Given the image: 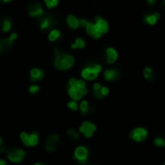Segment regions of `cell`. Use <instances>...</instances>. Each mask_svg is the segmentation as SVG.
<instances>
[{
  "label": "cell",
  "instance_id": "4dcf8cb0",
  "mask_svg": "<svg viewBox=\"0 0 165 165\" xmlns=\"http://www.w3.org/2000/svg\"><path fill=\"white\" fill-rule=\"evenodd\" d=\"M109 91H110V90H109V88L107 87H102V88H101V92H102V95H103L104 97L106 96V95L109 94Z\"/></svg>",
  "mask_w": 165,
  "mask_h": 165
},
{
  "label": "cell",
  "instance_id": "d4e9b609",
  "mask_svg": "<svg viewBox=\"0 0 165 165\" xmlns=\"http://www.w3.org/2000/svg\"><path fill=\"white\" fill-rule=\"evenodd\" d=\"M153 143H154V145L158 148H164L165 147V139L161 136H158V137L154 138Z\"/></svg>",
  "mask_w": 165,
  "mask_h": 165
},
{
  "label": "cell",
  "instance_id": "f546056e",
  "mask_svg": "<svg viewBox=\"0 0 165 165\" xmlns=\"http://www.w3.org/2000/svg\"><path fill=\"white\" fill-rule=\"evenodd\" d=\"M39 89H40V88L38 86H36V84H34V86H31L29 88V92L32 93V94H35L39 91Z\"/></svg>",
  "mask_w": 165,
  "mask_h": 165
},
{
  "label": "cell",
  "instance_id": "3957f363",
  "mask_svg": "<svg viewBox=\"0 0 165 165\" xmlns=\"http://www.w3.org/2000/svg\"><path fill=\"white\" fill-rule=\"evenodd\" d=\"M101 71V66L96 63H92V64H88L86 68L83 69L82 71V77L88 81H92V80L96 79L98 74Z\"/></svg>",
  "mask_w": 165,
  "mask_h": 165
},
{
  "label": "cell",
  "instance_id": "7402d4cb",
  "mask_svg": "<svg viewBox=\"0 0 165 165\" xmlns=\"http://www.w3.org/2000/svg\"><path fill=\"white\" fill-rule=\"evenodd\" d=\"M101 84L96 83V84H94V86H93V91H94V96L96 97L97 99H102L104 96L102 95V92H101Z\"/></svg>",
  "mask_w": 165,
  "mask_h": 165
},
{
  "label": "cell",
  "instance_id": "5bb4252c",
  "mask_svg": "<svg viewBox=\"0 0 165 165\" xmlns=\"http://www.w3.org/2000/svg\"><path fill=\"white\" fill-rule=\"evenodd\" d=\"M120 77V72L117 69H107L104 71V78L106 81L113 82L118 80Z\"/></svg>",
  "mask_w": 165,
  "mask_h": 165
},
{
  "label": "cell",
  "instance_id": "836d02e7",
  "mask_svg": "<svg viewBox=\"0 0 165 165\" xmlns=\"http://www.w3.org/2000/svg\"><path fill=\"white\" fill-rule=\"evenodd\" d=\"M0 165H7V163L5 160H3V159H0Z\"/></svg>",
  "mask_w": 165,
  "mask_h": 165
},
{
  "label": "cell",
  "instance_id": "cb8c5ba5",
  "mask_svg": "<svg viewBox=\"0 0 165 165\" xmlns=\"http://www.w3.org/2000/svg\"><path fill=\"white\" fill-rule=\"evenodd\" d=\"M84 45H86V43H84V41L82 38H77L75 40V43L71 46V48L72 49H83Z\"/></svg>",
  "mask_w": 165,
  "mask_h": 165
},
{
  "label": "cell",
  "instance_id": "4316f807",
  "mask_svg": "<svg viewBox=\"0 0 165 165\" xmlns=\"http://www.w3.org/2000/svg\"><path fill=\"white\" fill-rule=\"evenodd\" d=\"M67 107H68L69 109L73 110V111H76V110H78V107H79V106H78V103L76 102V101L72 100V101H70V102H68Z\"/></svg>",
  "mask_w": 165,
  "mask_h": 165
},
{
  "label": "cell",
  "instance_id": "484cf974",
  "mask_svg": "<svg viewBox=\"0 0 165 165\" xmlns=\"http://www.w3.org/2000/svg\"><path fill=\"white\" fill-rule=\"evenodd\" d=\"M11 22H10V20L8 19H5L3 20V23H2V30L4 31V32H8V31L11 29Z\"/></svg>",
  "mask_w": 165,
  "mask_h": 165
},
{
  "label": "cell",
  "instance_id": "e0dca14e",
  "mask_svg": "<svg viewBox=\"0 0 165 165\" xmlns=\"http://www.w3.org/2000/svg\"><path fill=\"white\" fill-rule=\"evenodd\" d=\"M30 78L32 82L40 81L44 78V72L39 68H32L30 71Z\"/></svg>",
  "mask_w": 165,
  "mask_h": 165
},
{
  "label": "cell",
  "instance_id": "8d00e7d4",
  "mask_svg": "<svg viewBox=\"0 0 165 165\" xmlns=\"http://www.w3.org/2000/svg\"><path fill=\"white\" fill-rule=\"evenodd\" d=\"M163 165H165V162H164V164H163Z\"/></svg>",
  "mask_w": 165,
  "mask_h": 165
},
{
  "label": "cell",
  "instance_id": "30bf717a",
  "mask_svg": "<svg viewBox=\"0 0 165 165\" xmlns=\"http://www.w3.org/2000/svg\"><path fill=\"white\" fill-rule=\"evenodd\" d=\"M58 141H59V137H58L57 135H51L48 137V139H47V142H46V150L48 152H54L56 150V148L57 146V144H58Z\"/></svg>",
  "mask_w": 165,
  "mask_h": 165
},
{
  "label": "cell",
  "instance_id": "ba28073f",
  "mask_svg": "<svg viewBox=\"0 0 165 165\" xmlns=\"http://www.w3.org/2000/svg\"><path fill=\"white\" fill-rule=\"evenodd\" d=\"M95 130H96V126L93 124H91L90 121H84L81 127H80V132L83 133L84 136L87 138L91 137Z\"/></svg>",
  "mask_w": 165,
  "mask_h": 165
},
{
  "label": "cell",
  "instance_id": "5b68a950",
  "mask_svg": "<svg viewBox=\"0 0 165 165\" xmlns=\"http://www.w3.org/2000/svg\"><path fill=\"white\" fill-rule=\"evenodd\" d=\"M20 139H22L23 143L27 147H34L38 144L39 141V136L37 132H33L31 134H27V133L23 132L20 133Z\"/></svg>",
  "mask_w": 165,
  "mask_h": 165
},
{
  "label": "cell",
  "instance_id": "2e32d148",
  "mask_svg": "<svg viewBox=\"0 0 165 165\" xmlns=\"http://www.w3.org/2000/svg\"><path fill=\"white\" fill-rule=\"evenodd\" d=\"M106 57H107V62L109 64H113L118 59V52L113 48H108L106 50Z\"/></svg>",
  "mask_w": 165,
  "mask_h": 165
},
{
  "label": "cell",
  "instance_id": "6da1fadb",
  "mask_svg": "<svg viewBox=\"0 0 165 165\" xmlns=\"http://www.w3.org/2000/svg\"><path fill=\"white\" fill-rule=\"evenodd\" d=\"M88 93L86 84L82 80L70 79L68 82V94L74 101L80 100L84 95Z\"/></svg>",
  "mask_w": 165,
  "mask_h": 165
},
{
  "label": "cell",
  "instance_id": "603a6c76",
  "mask_svg": "<svg viewBox=\"0 0 165 165\" xmlns=\"http://www.w3.org/2000/svg\"><path fill=\"white\" fill-rule=\"evenodd\" d=\"M60 37V32H59V30H57V29H52L50 34H49V40L50 41H56L57 40L58 38Z\"/></svg>",
  "mask_w": 165,
  "mask_h": 165
},
{
  "label": "cell",
  "instance_id": "83f0119b",
  "mask_svg": "<svg viewBox=\"0 0 165 165\" xmlns=\"http://www.w3.org/2000/svg\"><path fill=\"white\" fill-rule=\"evenodd\" d=\"M45 3L49 8H52V7H56L57 5L58 0H45Z\"/></svg>",
  "mask_w": 165,
  "mask_h": 165
},
{
  "label": "cell",
  "instance_id": "f1b7e54d",
  "mask_svg": "<svg viewBox=\"0 0 165 165\" xmlns=\"http://www.w3.org/2000/svg\"><path fill=\"white\" fill-rule=\"evenodd\" d=\"M67 134L70 136V137H72L73 139H75V140L79 138V134H78V133H77L75 130H74V129H68Z\"/></svg>",
  "mask_w": 165,
  "mask_h": 165
},
{
  "label": "cell",
  "instance_id": "4fadbf2b",
  "mask_svg": "<svg viewBox=\"0 0 165 165\" xmlns=\"http://www.w3.org/2000/svg\"><path fill=\"white\" fill-rule=\"evenodd\" d=\"M56 24V19L52 17V16H47V17H45L41 20L40 26L42 29H47V28L52 27V26H55Z\"/></svg>",
  "mask_w": 165,
  "mask_h": 165
},
{
  "label": "cell",
  "instance_id": "e575fe53",
  "mask_svg": "<svg viewBox=\"0 0 165 165\" xmlns=\"http://www.w3.org/2000/svg\"><path fill=\"white\" fill-rule=\"evenodd\" d=\"M3 2H9V1H11V0H2Z\"/></svg>",
  "mask_w": 165,
  "mask_h": 165
},
{
  "label": "cell",
  "instance_id": "277c9868",
  "mask_svg": "<svg viewBox=\"0 0 165 165\" xmlns=\"http://www.w3.org/2000/svg\"><path fill=\"white\" fill-rule=\"evenodd\" d=\"M148 137V130L145 127H136L129 133V138L135 142H143L147 139Z\"/></svg>",
  "mask_w": 165,
  "mask_h": 165
},
{
  "label": "cell",
  "instance_id": "44dd1931",
  "mask_svg": "<svg viewBox=\"0 0 165 165\" xmlns=\"http://www.w3.org/2000/svg\"><path fill=\"white\" fill-rule=\"evenodd\" d=\"M90 110V108H89V105H88V101H82V103H81V105H80V111H81V113H82V115H84V116H87L88 113H89V111Z\"/></svg>",
  "mask_w": 165,
  "mask_h": 165
},
{
  "label": "cell",
  "instance_id": "ffe728a7",
  "mask_svg": "<svg viewBox=\"0 0 165 165\" xmlns=\"http://www.w3.org/2000/svg\"><path fill=\"white\" fill-rule=\"evenodd\" d=\"M143 76H144V78L147 80V81H149V82L152 81L153 78H154L152 68H151V67H145V68H144Z\"/></svg>",
  "mask_w": 165,
  "mask_h": 165
},
{
  "label": "cell",
  "instance_id": "d590c367",
  "mask_svg": "<svg viewBox=\"0 0 165 165\" xmlns=\"http://www.w3.org/2000/svg\"><path fill=\"white\" fill-rule=\"evenodd\" d=\"M35 165H45V164H41V163H36Z\"/></svg>",
  "mask_w": 165,
  "mask_h": 165
},
{
  "label": "cell",
  "instance_id": "1f68e13d",
  "mask_svg": "<svg viewBox=\"0 0 165 165\" xmlns=\"http://www.w3.org/2000/svg\"><path fill=\"white\" fill-rule=\"evenodd\" d=\"M2 144H3V140H2V138L0 137V152H3L6 151V149L2 146Z\"/></svg>",
  "mask_w": 165,
  "mask_h": 165
},
{
  "label": "cell",
  "instance_id": "8fae6325",
  "mask_svg": "<svg viewBox=\"0 0 165 165\" xmlns=\"http://www.w3.org/2000/svg\"><path fill=\"white\" fill-rule=\"evenodd\" d=\"M17 37H18L17 33H13L9 38L3 39L0 41V54H2V52H4L6 50H8L9 48L11 47V45L13 44L14 40L17 39Z\"/></svg>",
  "mask_w": 165,
  "mask_h": 165
},
{
  "label": "cell",
  "instance_id": "d6a6232c",
  "mask_svg": "<svg viewBox=\"0 0 165 165\" xmlns=\"http://www.w3.org/2000/svg\"><path fill=\"white\" fill-rule=\"evenodd\" d=\"M147 3L150 4V5H153L156 3V0H147Z\"/></svg>",
  "mask_w": 165,
  "mask_h": 165
},
{
  "label": "cell",
  "instance_id": "8992f818",
  "mask_svg": "<svg viewBox=\"0 0 165 165\" xmlns=\"http://www.w3.org/2000/svg\"><path fill=\"white\" fill-rule=\"evenodd\" d=\"M74 156L78 160L80 164H86L88 162V152L87 148L84 146H80L76 148L75 152H74Z\"/></svg>",
  "mask_w": 165,
  "mask_h": 165
},
{
  "label": "cell",
  "instance_id": "7c38bea8",
  "mask_svg": "<svg viewBox=\"0 0 165 165\" xmlns=\"http://www.w3.org/2000/svg\"><path fill=\"white\" fill-rule=\"evenodd\" d=\"M28 12L31 17H41L44 11L41 7L40 3H33L28 6Z\"/></svg>",
  "mask_w": 165,
  "mask_h": 165
},
{
  "label": "cell",
  "instance_id": "7a4b0ae2",
  "mask_svg": "<svg viewBox=\"0 0 165 165\" xmlns=\"http://www.w3.org/2000/svg\"><path fill=\"white\" fill-rule=\"evenodd\" d=\"M56 52V58H55V66L58 70H68L70 69L74 63L75 59L74 57L68 54H62L58 50H55Z\"/></svg>",
  "mask_w": 165,
  "mask_h": 165
},
{
  "label": "cell",
  "instance_id": "9a60e30c",
  "mask_svg": "<svg viewBox=\"0 0 165 165\" xmlns=\"http://www.w3.org/2000/svg\"><path fill=\"white\" fill-rule=\"evenodd\" d=\"M84 27H86V29H87L88 34L89 36H91L92 38H95V39L100 38L101 34L98 32L97 29L95 28L94 23H89V22H87L86 25H84Z\"/></svg>",
  "mask_w": 165,
  "mask_h": 165
},
{
  "label": "cell",
  "instance_id": "52a82bcc",
  "mask_svg": "<svg viewBox=\"0 0 165 165\" xmlns=\"http://www.w3.org/2000/svg\"><path fill=\"white\" fill-rule=\"evenodd\" d=\"M25 152L20 150V149H15V150H11L8 152V158L12 162L20 163L23 161V159L25 157Z\"/></svg>",
  "mask_w": 165,
  "mask_h": 165
},
{
  "label": "cell",
  "instance_id": "d6986e66",
  "mask_svg": "<svg viewBox=\"0 0 165 165\" xmlns=\"http://www.w3.org/2000/svg\"><path fill=\"white\" fill-rule=\"evenodd\" d=\"M160 18V15H159L158 13H154L152 15H148L145 17V23H149V24H154L156 22H157V20Z\"/></svg>",
  "mask_w": 165,
  "mask_h": 165
},
{
  "label": "cell",
  "instance_id": "ac0fdd59",
  "mask_svg": "<svg viewBox=\"0 0 165 165\" xmlns=\"http://www.w3.org/2000/svg\"><path fill=\"white\" fill-rule=\"evenodd\" d=\"M67 24L71 29H77L79 27V20L73 15H69L67 17Z\"/></svg>",
  "mask_w": 165,
  "mask_h": 165
},
{
  "label": "cell",
  "instance_id": "9c48e42d",
  "mask_svg": "<svg viewBox=\"0 0 165 165\" xmlns=\"http://www.w3.org/2000/svg\"><path fill=\"white\" fill-rule=\"evenodd\" d=\"M95 28L97 29L98 32L102 35L103 33H106L109 29V25H108V23L106 22L105 20H103L102 18L100 17H96L95 18Z\"/></svg>",
  "mask_w": 165,
  "mask_h": 165
}]
</instances>
